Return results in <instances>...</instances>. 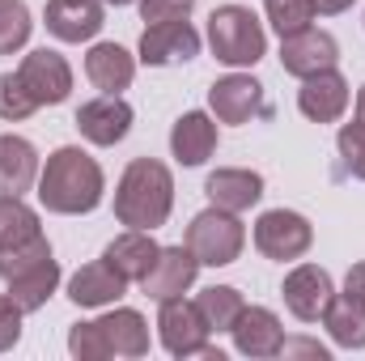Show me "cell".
Masks as SVG:
<instances>
[{"label": "cell", "instance_id": "25", "mask_svg": "<svg viewBox=\"0 0 365 361\" xmlns=\"http://www.w3.org/2000/svg\"><path fill=\"white\" fill-rule=\"evenodd\" d=\"M56 285H60V264H56V255H51V260L34 264L30 272L13 276V280H9V298H13L26 315H30V310H43V306L51 302Z\"/></svg>", "mask_w": 365, "mask_h": 361}, {"label": "cell", "instance_id": "3", "mask_svg": "<svg viewBox=\"0 0 365 361\" xmlns=\"http://www.w3.org/2000/svg\"><path fill=\"white\" fill-rule=\"evenodd\" d=\"M208 47L221 64L230 68H251L268 56V34H264V21L242 9V4H221L212 9L208 17Z\"/></svg>", "mask_w": 365, "mask_h": 361}, {"label": "cell", "instance_id": "14", "mask_svg": "<svg viewBox=\"0 0 365 361\" xmlns=\"http://www.w3.org/2000/svg\"><path fill=\"white\" fill-rule=\"evenodd\" d=\"M43 21L60 43H90L106 26V13H102V0H47Z\"/></svg>", "mask_w": 365, "mask_h": 361}, {"label": "cell", "instance_id": "7", "mask_svg": "<svg viewBox=\"0 0 365 361\" xmlns=\"http://www.w3.org/2000/svg\"><path fill=\"white\" fill-rule=\"evenodd\" d=\"M200 56V30L182 17V21H153L140 34V64L149 68H166V64H187Z\"/></svg>", "mask_w": 365, "mask_h": 361}, {"label": "cell", "instance_id": "30", "mask_svg": "<svg viewBox=\"0 0 365 361\" xmlns=\"http://www.w3.org/2000/svg\"><path fill=\"white\" fill-rule=\"evenodd\" d=\"M34 111H38V102L30 98L26 86H21V77H17V73H0V119L21 123V119H30Z\"/></svg>", "mask_w": 365, "mask_h": 361}, {"label": "cell", "instance_id": "23", "mask_svg": "<svg viewBox=\"0 0 365 361\" xmlns=\"http://www.w3.org/2000/svg\"><path fill=\"white\" fill-rule=\"evenodd\" d=\"M123 293H128V280L110 268L106 260L77 268L73 280H68V298H73L77 306H110V302H119Z\"/></svg>", "mask_w": 365, "mask_h": 361}, {"label": "cell", "instance_id": "4", "mask_svg": "<svg viewBox=\"0 0 365 361\" xmlns=\"http://www.w3.org/2000/svg\"><path fill=\"white\" fill-rule=\"evenodd\" d=\"M247 247V230L238 221V213H225V208H204L200 217H191L187 225V251L208 264V268H230Z\"/></svg>", "mask_w": 365, "mask_h": 361}, {"label": "cell", "instance_id": "9", "mask_svg": "<svg viewBox=\"0 0 365 361\" xmlns=\"http://www.w3.org/2000/svg\"><path fill=\"white\" fill-rule=\"evenodd\" d=\"M280 293H284V306L293 310V319L319 323L323 310H327L331 298H336V285H331V272L327 268H319V264H297V268L284 276Z\"/></svg>", "mask_w": 365, "mask_h": 361}, {"label": "cell", "instance_id": "34", "mask_svg": "<svg viewBox=\"0 0 365 361\" xmlns=\"http://www.w3.org/2000/svg\"><path fill=\"white\" fill-rule=\"evenodd\" d=\"M195 0H140V17L153 26V21H182L191 17Z\"/></svg>", "mask_w": 365, "mask_h": 361}, {"label": "cell", "instance_id": "17", "mask_svg": "<svg viewBox=\"0 0 365 361\" xmlns=\"http://www.w3.org/2000/svg\"><path fill=\"white\" fill-rule=\"evenodd\" d=\"M86 77H90L93 90L102 93L128 90L132 77H136V56L119 43H93L90 56H86Z\"/></svg>", "mask_w": 365, "mask_h": 361}, {"label": "cell", "instance_id": "5", "mask_svg": "<svg viewBox=\"0 0 365 361\" xmlns=\"http://www.w3.org/2000/svg\"><path fill=\"white\" fill-rule=\"evenodd\" d=\"M310 243H314V225L293 208H268L255 221V247H259V255H268L276 264L302 260L310 251Z\"/></svg>", "mask_w": 365, "mask_h": 361}, {"label": "cell", "instance_id": "37", "mask_svg": "<svg viewBox=\"0 0 365 361\" xmlns=\"http://www.w3.org/2000/svg\"><path fill=\"white\" fill-rule=\"evenodd\" d=\"M280 353H306V357L327 361V349H323V345H314V340H293V345L284 340V345H280Z\"/></svg>", "mask_w": 365, "mask_h": 361}, {"label": "cell", "instance_id": "32", "mask_svg": "<svg viewBox=\"0 0 365 361\" xmlns=\"http://www.w3.org/2000/svg\"><path fill=\"white\" fill-rule=\"evenodd\" d=\"M43 260H51L47 238H38V243H30V247H17V251H0V276H4V280H13V276L30 272L34 264H43Z\"/></svg>", "mask_w": 365, "mask_h": 361}, {"label": "cell", "instance_id": "20", "mask_svg": "<svg viewBox=\"0 0 365 361\" xmlns=\"http://www.w3.org/2000/svg\"><path fill=\"white\" fill-rule=\"evenodd\" d=\"M93 323H98L110 357H145L149 353V323H145L140 310H128L123 306V310H110V315H102Z\"/></svg>", "mask_w": 365, "mask_h": 361}, {"label": "cell", "instance_id": "40", "mask_svg": "<svg viewBox=\"0 0 365 361\" xmlns=\"http://www.w3.org/2000/svg\"><path fill=\"white\" fill-rule=\"evenodd\" d=\"M102 4H115V9H123V4H132V0H102Z\"/></svg>", "mask_w": 365, "mask_h": 361}, {"label": "cell", "instance_id": "27", "mask_svg": "<svg viewBox=\"0 0 365 361\" xmlns=\"http://www.w3.org/2000/svg\"><path fill=\"white\" fill-rule=\"evenodd\" d=\"M195 306H200V315H204V323H208L212 332H234L238 315L247 310V302H242V293H238L234 285H212V289H204V293L195 298Z\"/></svg>", "mask_w": 365, "mask_h": 361}, {"label": "cell", "instance_id": "16", "mask_svg": "<svg viewBox=\"0 0 365 361\" xmlns=\"http://www.w3.org/2000/svg\"><path fill=\"white\" fill-rule=\"evenodd\" d=\"M230 336H234L242 357H276L280 345H284V327H280V319L268 306H247Z\"/></svg>", "mask_w": 365, "mask_h": 361}, {"label": "cell", "instance_id": "28", "mask_svg": "<svg viewBox=\"0 0 365 361\" xmlns=\"http://www.w3.org/2000/svg\"><path fill=\"white\" fill-rule=\"evenodd\" d=\"M30 30H34V21H30L26 0H0V56L21 51L30 43Z\"/></svg>", "mask_w": 365, "mask_h": 361}, {"label": "cell", "instance_id": "15", "mask_svg": "<svg viewBox=\"0 0 365 361\" xmlns=\"http://www.w3.org/2000/svg\"><path fill=\"white\" fill-rule=\"evenodd\" d=\"M208 106L221 123H251V115L264 111V86L255 77H242V73L221 77L208 90Z\"/></svg>", "mask_w": 365, "mask_h": 361}, {"label": "cell", "instance_id": "2", "mask_svg": "<svg viewBox=\"0 0 365 361\" xmlns=\"http://www.w3.org/2000/svg\"><path fill=\"white\" fill-rule=\"evenodd\" d=\"M175 208V175L170 166H162L158 158H136L128 162V171L119 175L115 187V217L128 230H158L166 225Z\"/></svg>", "mask_w": 365, "mask_h": 361}, {"label": "cell", "instance_id": "36", "mask_svg": "<svg viewBox=\"0 0 365 361\" xmlns=\"http://www.w3.org/2000/svg\"><path fill=\"white\" fill-rule=\"evenodd\" d=\"M344 293H349V298H357V302L365 306V264H353V268H349V280H344Z\"/></svg>", "mask_w": 365, "mask_h": 361}, {"label": "cell", "instance_id": "12", "mask_svg": "<svg viewBox=\"0 0 365 361\" xmlns=\"http://www.w3.org/2000/svg\"><path fill=\"white\" fill-rule=\"evenodd\" d=\"M195 272H200V260L187 251V243H182V247H162V251H158V260H153V268L145 272L140 289H145L153 302L182 298V293L195 285Z\"/></svg>", "mask_w": 365, "mask_h": 361}, {"label": "cell", "instance_id": "19", "mask_svg": "<svg viewBox=\"0 0 365 361\" xmlns=\"http://www.w3.org/2000/svg\"><path fill=\"white\" fill-rule=\"evenodd\" d=\"M38 183V149L26 136L4 132L0 136V191L4 195H26Z\"/></svg>", "mask_w": 365, "mask_h": 361}, {"label": "cell", "instance_id": "22", "mask_svg": "<svg viewBox=\"0 0 365 361\" xmlns=\"http://www.w3.org/2000/svg\"><path fill=\"white\" fill-rule=\"evenodd\" d=\"M158 251H162V247L149 238V230H128V234H119L115 243H106L102 260H106L110 268L132 285V280H145V272L153 268Z\"/></svg>", "mask_w": 365, "mask_h": 361}, {"label": "cell", "instance_id": "35", "mask_svg": "<svg viewBox=\"0 0 365 361\" xmlns=\"http://www.w3.org/2000/svg\"><path fill=\"white\" fill-rule=\"evenodd\" d=\"M21 306L9 298V293H0V353H9L17 340H21Z\"/></svg>", "mask_w": 365, "mask_h": 361}, {"label": "cell", "instance_id": "29", "mask_svg": "<svg viewBox=\"0 0 365 361\" xmlns=\"http://www.w3.org/2000/svg\"><path fill=\"white\" fill-rule=\"evenodd\" d=\"M264 9H268V21H272V30L280 39L302 34L314 21V4L310 0H264Z\"/></svg>", "mask_w": 365, "mask_h": 361}, {"label": "cell", "instance_id": "33", "mask_svg": "<svg viewBox=\"0 0 365 361\" xmlns=\"http://www.w3.org/2000/svg\"><path fill=\"white\" fill-rule=\"evenodd\" d=\"M68 353H73L77 361H102V357H110V349H106V340H102L98 323H77V327L68 332Z\"/></svg>", "mask_w": 365, "mask_h": 361}, {"label": "cell", "instance_id": "6", "mask_svg": "<svg viewBox=\"0 0 365 361\" xmlns=\"http://www.w3.org/2000/svg\"><path fill=\"white\" fill-rule=\"evenodd\" d=\"M158 332H162V345H166L170 357H195V353H204L208 336H212V327L204 323L200 306L187 302V298H166L162 302Z\"/></svg>", "mask_w": 365, "mask_h": 361}, {"label": "cell", "instance_id": "39", "mask_svg": "<svg viewBox=\"0 0 365 361\" xmlns=\"http://www.w3.org/2000/svg\"><path fill=\"white\" fill-rule=\"evenodd\" d=\"M357 123H361V128H365V86H361V90H357Z\"/></svg>", "mask_w": 365, "mask_h": 361}, {"label": "cell", "instance_id": "24", "mask_svg": "<svg viewBox=\"0 0 365 361\" xmlns=\"http://www.w3.org/2000/svg\"><path fill=\"white\" fill-rule=\"evenodd\" d=\"M38 238H43L38 213H34L21 195H4V191H0V251L30 247V243H38Z\"/></svg>", "mask_w": 365, "mask_h": 361}, {"label": "cell", "instance_id": "11", "mask_svg": "<svg viewBox=\"0 0 365 361\" xmlns=\"http://www.w3.org/2000/svg\"><path fill=\"white\" fill-rule=\"evenodd\" d=\"M77 132L90 141V145H119L128 132H132V106L119 98V93H98L93 102H81L77 111Z\"/></svg>", "mask_w": 365, "mask_h": 361}, {"label": "cell", "instance_id": "31", "mask_svg": "<svg viewBox=\"0 0 365 361\" xmlns=\"http://www.w3.org/2000/svg\"><path fill=\"white\" fill-rule=\"evenodd\" d=\"M336 145H340V158H344V171H349L353 179H365V128L357 123V119L340 128V136H336Z\"/></svg>", "mask_w": 365, "mask_h": 361}, {"label": "cell", "instance_id": "1", "mask_svg": "<svg viewBox=\"0 0 365 361\" xmlns=\"http://www.w3.org/2000/svg\"><path fill=\"white\" fill-rule=\"evenodd\" d=\"M102 191H106L102 166L77 145L56 149L47 158V166L38 171V204L47 213H60V217L93 213L102 204Z\"/></svg>", "mask_w": 365, "mask_h": 361}, {"label": "cell", "instance_id": "8", "mask_svg": "<svg viewBox=\"0 0 365 361\" xmlns=\"http://www.w3.org/2000/svg\"><path fill=\"white\" fill-rule=\"evenodd\" d=\"M17 77H21V86L30 90V98H34L38 106H60V102L73 93V68H68V60H64L60 51H51V47L30 51V56L21 60V68H17Z\"/></svg>", "mask_w": 365, "mask_h": 361}, {"label": "cell", "instance_id": "10", "mask_svg": "<svg viewBox=\"0 0 365 361\" xmlns=\"http://www.w3.org/2000/svg\"><path fill=\"white\" fill-rule=\"evenodd\" d=\"M340 64V43L327 34V30H302V34H289L280 39V68L289 77H314L323 68H336Z\"/></svg>", "mask_w": 365, "mask_h": 361}, {"label": "cell", "instance_id": "21", "mask_svg": "<svg viewBox=\"0 0 365 361\" xmlns=\"http://www.w3.org/2000/svg\"><path fill=\"white\" fill-rule=\"evenodd\" d=\"M204 191H208V200H212L217 208H225V213H247L251 204L264 200V179H259L255 171L230 166V171H212L208 183H204Z\"/></svg>", "mask_w": 365, "mask_h": 361}, {"label": "cell", "instance_id": "26", "mask_svg": "<svg viewBox=\"0 0 365 361\" xmlns=\"http://www.w3.org/2000/svg\"><path fill=\"white\" fill-rule=\"evenodd\" d=\"M323 327L331 332V340L340 349H365V306L357 298H349V293L331 298V306L323 310Z\"/></svg>", "mask_w": 365, "mask_h": 361}, {"label": "cell", "instance_id": "38", "mask_svg": "<svg viewBox=\"0 0 365 361\" xmlns=\"http://www.w3.org/2000/svg\"><path fill=\"white\" fill-rule=\"evenodd\" d=\"M310 4H314V13H323V17H336V13L353 9V0H310Z\"/></svg>", "mask_w": 365, "mask_h": 361}, {"label": "cell", "instance_id": "18", "mask_svg": "<svg viewBox=\"0 0 365 361\" xmlns=\"http://www.w3.org/2000/svg\"><path fill=\"white\" fill-rule=\"evenodd\" d=\"M170 153L179 158V166H204L217 153V123L204 111H187L170 128Z\"/></svg>", "mask_w": 365, "mask_h": 361}, {"label": "cell", "instance_id": "13", "mask_svg": "<svg viewBox=\"0 0 365 361\" xmlns=\"http://www.w3.org/2000/svg\"><path fill=\"white\" fill-rule=\"evenodd\" d=\"M349 81L336 73V68H323V73H314V77H306L302 81V90H297V111L310 119V123H336L344 111H349Z\"/></svg>", "mask_w": 365, "mask_h": 361}]
</instances>
